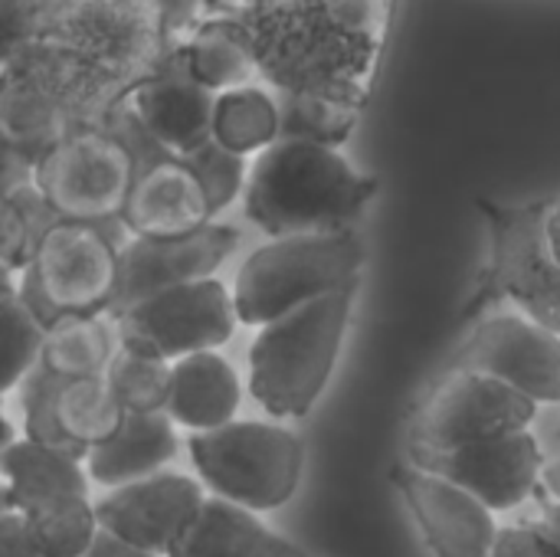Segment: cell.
<instances>
[{
    "label": "cell",
    "mask_w": 560,
    "mask_h": 557,
    "mask_svg": "<svg viewBox=\"0 0 560 557\" xmlns=\"http://www.w3.org/2000/svg\"><path fill=\"white\" fill-rule=\"evenodd\" d=\"M174 39L164 0H62L13 62L69 121H95Z\"/></svg>",
    "instance_id": "obj_1"
},
{
    "label": "cell",
    "mask_w": 560,
    "mask_h": 557,
    "mask_svg": "<svg viewBox=\"0 0 560 557\" xmlns=\"http://www.w3.org/2000/svg\"><path fill=\"white\" fill-rule=\"evenodd\" d=\"M400 0H272L236 13L276 92L364 108Z\"/></svg>",
    "instance_id": "obj_2"
},
{
    "label": "cell",
    "mask_w": 560,
    "mask_h": 557,
    "mask_svg": "<svg viewBox=\"0 0 560 557\" xmlns=\"http://www.w3.org/2000/svg\"><path fill=\"white\" fill-rule=\"evenodd\" d=\"M381 194V177L361 171L341 148L276 138L249 158L243 213L266 236L348 230Z\"/></svg>",
    "instance_id": "obj_3"
},
{
    "label": "cell",
    "mask_w": 560,
    "mask_h": 557,
    "mask_svg": "<svg viewBox=\"0 0 560 557\" xmlns=\"http://www.w3.org/2000/svg\"><path fill=\"white\" fill-rule=\"evenodd\" d=\"M358 289L361 279H351L256 328L246 387L272 420H302L322 401L341 358Z\"/></svg>",
    "instance_id": "obj_4"
},
{
    "label": "cell",
    "mask_w": 560,
    "mask_h": 557,
    "mask_svg": "<svg viewBox=\"0 0 560 557\" xmlns=\"http://www.w3.org/2000/svg\"><path fill=\"white\" fill-rule=\"evenodd\" d=\"M158 148L131 115L115 105L95 121L69 125L33 164L30 184L62 220H118L144 154Z\"/></svg>",
    "instance_id": "obj_5"
},
{
    "label": "cell",
    "mask_w": 560,
    "mask_h": 557,
    "mask_svg": "<svg viewBox=\"0 0 560 557\" xmlns=\"http://www.w3.org/2000/svg\"><path fill=\"white\" fill-rule=\"evenodd\" d=\"M476 207L489 230V259L479 269L459 318L476 322L495 305H512L560 335V263L548 236L551 197L525 204L479 197Z\"/></svg>",
    "instance_id": "obj_6"
},
{
    "label": "cell",
    "mask_w": 560,
    "mask_h": 557,
    "mask_svg": "<svg viewBox=\"0 0 560 557\" xmlns=\"http://www.w3.org/2000/svg\"><path fill=\"white\" fill-rule=\"evenodd\" d=\"M131 233L121 220L85 223L56 217L16 272V292L46 328L66 315L108 312L118 286V250Z\"/></svg>",
    "instance_id": "obj_7"
},
{
    "label": "cell",
    "mask_w": 560,
    "mask_h": 557,
    "mask_svg": "<svg viewBox=\"0 0 560 557\" xmlns=\"http://www.w3.org/2000/svg\"><path fill=\"white\" fill-rule=\"evenodd\" d=\"M361 269L364 243L354 227L269 236L236 269L230 289L236 322L246 328H259L308 299L361 279Z\"/></svg>",
    "instance_id": "obj_8"
},
{
    "label": "cell",
    "mask_w": 560,
    "mask_h": 557,
    "mask_svg": "<svg viewBox=\"0 0 560 557\" xmlns=\"http://www.w3.org/2000/svg\"><path fill=\"white\" fill-rule=\"evenodd\" d=\"M187 456L207 492L253 512H276L302 486L305 443L282 420H240L190 433Z\"/></svg>",
    "instance_id": "obj_9"
},
{
    "label": "cell",
    "mask_w": 560,
    "mask_h": 557,
    "mask_svg": "<svg viewBox=\"0 0 560 557\" xmlns=\"http://www.w3.org/2000/svg\"><path fill=\"white\" fill-rule=\"evenodd\" d=\"M538 404L499 378L469 368H446L436 387L410 417L407 446L453 450L479 440L532 430Z\"/></svg>",
    "instance_id": "obj_10"
},
{
    "label": "cell",
    "mask_w": 560,
    "mask_h": 557,
    "mask_svg": "<svg viewBox=\"0 0 560 557\" xmlns=\"http://www.w3.org/2000/svg\"><path fill=\"white\" fill-rule=\"evenodd\" d=\"M115 325L121 345L174 361L194 351L223 348L240 322L230 286L207 276L125 305L115 312Z\"/></svg>",
    "instance_id": "obj_11"
},
{
    "label": "cell",
    "mask_w": 560,
    "mask_h": 557,
    "mask_svg": "<svg viewBox=\"0 0 560 557\" xmlns=\"http://www.w3.org/2000/svg\"><path fill=\"white\" fill-rule=\"evenodd\" d=\"M450 368L499 378L538 407L560 404V335L518 309L479 315L453 351Z\"/></svg>",
    "instance_id": "obj_12"
},
{
    "label": "cell",
    "mask_w": 560,
    "mask_h": 557,
    "mask_svg": "<svg viewBox=\"0 0 560 557\" xmlns=\"http://www.w3.org/2000/svg\"><path fill=\"white\" fill-rule=\"evenodd\" d=\"M13 394L23 437L72 450L79 456L108 440L125 417L105 374L56 378L46 368L33 364Z\"/></svg>",
    "instance_id": "obj_13"
},
{
    "label": "cell",
    "mask_w": 560,
    "mask_h": 557,
    "mask_svg": "<svg viewBox=\"0 0 560 557\" xmlns=\"http://www.w3.org/2000/svg\"><path fill=\"white\" fill-rule=\"evenodd\" d=\"M407 460L472 492L495 515L518 512L535 502L545 473V450L532 430H518L495 440H479L453 450L407 446Z\"/></svg>",
    "instance_id": "obj_14"
},
{
    "label": "cell",
    "mask_w": 560,
    "mask_h": 557,
    "mask_svg": "<svg viewBox=\"0 0 560 557\" xmlns=\"http://www.w3.org/2000/svg\"><path fill=\"white\" fill-rule=\"evenodd\" d=\"M236 246L240 230L217 220L184 236H128L118 250V286L108 315L161 289L217 276Z\"/></svg>",
    "instance_id": "obj_15"
},
{
    "label": "cell",
    "mask_w": 560,
    "mask_h": 557,
    "mask_svg": "<svg viewBox=\"0 0 560 557\" xmlns=\"http://www.w3.org/2000/svg\"><path fill=\"white\" fill-rule=\"evenodd\" d=\"M203 496L207 489L197 476L174 473L167 466L154 476L102 489V496L95 499V515L102 532H108L121 545L148 555H164L194 519Z\"/></svg>",
    "instance_id": "obj_16"
},
{
    "label": "cell",
    "mask_w": 560,
    "mask_h": 557,
    "mask_svg": "<svg viewBox=\"0 0 560 557\" xmlns=\"http://www.w3.org/2000/svg\"><path fill=\"white\" fill-rule=\"evenodd\" d=\"M390 479L433 555L492 557L502 525L486 502L410 460L397 463Z\"/></svg>",
    "instance_id": "obj_17"
},
{
    "label": "cell",
    "mask_w": 560,
    "mask_h": 557,
    "mask_svg": "<svg viewBox=\"0 0 560 557\" xmlns=\"http://www.w3.org/2000/svg\"><path fill=\"white\" fill-rule=\"evenodd\" d=\"M213 102L217 92L190 76L174 39L161 62L141 82H135L118 105L161 151L187 154L210 138Z\"/></svg>",
    "instance_id": "obj_18"
},
{
    "label": "cell",
    "mask_w": 560,
    "mask_h": 557,
    "mask_svg": "<svg viewBox=\"0 0 560 557\" xmlns=\"http://www.w3.org/2000/svg\"><path fill=\"white\" fill-rule=\"evenodd\" d=\"M118 220L131 236H184L217 217L194 167L177 154L151 148Z\"/></svg>",
    "instance_id": "obj_19"
},
{
    "label": "cell",
    "mask_w": 560,
    "mask_h": 557,
    "mask_svg": "<svg viewBox=\"0 0 560 557\" xmlns=\"http://www.w3.org/2000/svg\"><path fill=\"white\" fill-rule=\"evenodd\" d=\"M164 557H308V552L269 529L259 512L207 492Z\"/></svg>",
    "instance_id": "obj_20"
},
{
    "label": "cell",
    "mask_w": 560,
    "mask_h": 557,
    "mask_svg": "<svg viewBox=\"0 0 560 557\" xmlns=\"http://www.w3.org/2000/svg\"><path fill=\"white\" fill-rule=\"evenodd\" d=\"M180 456V430L164 414H125L118 430L95 443L82 463L89 473V483L98 489H115L144 476H154L167 469Z\"/></svg>",
    "instance_id": "obj_21"
},
{
    "label": "cell",
    "mask_w": 560,
    "mask_h": 557,
    "mask_svg": "<svg viewBox=\"0 0 560 557\" xmlns=\"http://www.w3.org/2000/svg\"><path fill=\"white\" fill-rule=\"evenodd\" d=\"M243 407V381L220 348L194 351L171 361V391L164 414L177 430L203 433L230 423Z\"/></svg>",
    "instance_id": "obj_22"
},
{
    "label": "cell",
    "mask_w": 560,
    "mask_h": 557,
    "mask_svg": "<svg viewBox=\"0 0 560 557\" xmlns=\"http://www.w3.org/2000/svg\"><path fill=\"white\" fill-rule=\"evenodd\" d=\"M190 76L210 92L262 82L253 39L236 13H203L177 36Z\"/></svg>",
    "instance_id": "obj_23"
},
{
    "label": "cell",
    "mask_w": 560,
    "mask_h": 557,
    "mask_svg": "<svg viewBox=\"0 0 560 557\" xmlns=\"http://www.w3.org/2000/svg\"><path fill=\"white\" fill-rule=\"evenodd\" d=\"M0 483L7 502L16 512H26L39 502H49L66 492H89V473L79 453L16 433L0 453Z\"/></svg>",
    "instance_id": "obj_24"
},
{
    "label": "cell",
    "mask_w": 560,
    "mask_h": 557,
    "mask_svg": "<svg viewBox=\"0 0 560 557\" xmlns=\"http://www.w3.org/2000/svg\"><path fill=\"white\" fill-rule=\"evenodd\" d=\"M118 345L121 338L115 315H66L43 328L36 364L56 378H98L105 374Z\"/></svg>",
    "instance_id": "obj_25"
},
{
    "label": "cell",
    "mask_w": 560,
    "mask_h": 557,
    "mask_svg": "<svg viewBox=\"0 0 560 557\" xmlns=\"http://www.w3.org/2000/svg\"><path fill=\"white\" fill-rule=\"evenodd\" d=\"M210 138L240 154L253 158L279 138V105L276 92L266 82H246L226 92H217Z\"/></svg>",
    "instance_id": "obj_26"
},
{
    "label": "cell",
    "mask_w": 560,
    "mask_h": 557,
    "mask_svg": "<svg viewBox=\"0 0 560 557\" xmlns=\"http://www.w3.org/2000/svg\"><path fill=\"white\" fill-rule=\"evenodd\" d=\"M39 557H82L98 538L102 525L89 492H66L23 512Z\"/></svg>",
    "instance_id": "obj_27"
},
{
    "label": "cell",
    "mask_w": 560,
    "mask_h": 557,
    "mask_svg": "<svg viewBox=\"0 0 560 557\" xmlns=\"http://www.w3.org/2000/svg\"><path fill=\"white\" fill-rule=\"evenodd\" d=\"M43 345V325L23 305L16 276H0V401L16 391L26 371L36 364Z\"/></svg>",
    "instance_id": "obj_28"
},
{
    "label": "cell",
    "mask_w": 560,
    "mask_h": 557,
    "mask_svg": "<svg viewBox=\"0 0 560 557\" xmlns=\"http://www.w3.org/2000/svg\"><path fill=\"white\" fill-rule=\"evenodd\" d=\"M105 381L125 414H154L164 410L171 391V361L118 345L105 368Z\"/></svg>",
    "instance_id": "obj_29"
},
{
    "label": "cell",
    "mask_w": 560,
    "mask_h": 557,
    "mask_svg": "<svg viewBox=\"0 0 560 557\" xmlns=\"http://www.w3.org/2000/svg\"><path fill=\"white\" fill-rule=\"evenodd\" d=\"M276 105H279V138L315 141L331 148H341L354 135L361 118V108L315 98V95H295V92H276Z\"/></svg>",
    "instance_id": "obj_30"
},
{
    "label": "cell",
    "mask_w": 560,
    "mask_h": 557,
    "mask_svg": "<svg viewBox=\"0 0 560 557\" xmlns=\"http://www.w3.org/2000/svg\"><path fill=\"white\" fill-rule=\"evenodd\" d=\"M56 220V213L43 204V197L36 194L33 184H23L10 194H3V204H0V240H3V259H7V269L16 276L36 240L43 236V230Z\"/></svg>",
    "instance_id": "obj_31"
},
{
    "label": "cell",
    "mask_w": 560,
    "mask_h": 557,
    "mask_svg": "<svg viewBox=\"0 0 560 557\" xmlns=\"http://www.w3.org/2000/svg\"><path fill=\"white\" fill-rule=\"evenodd\" d=\"M177 158H184L194 167V174L200 177V184L207 187L213 217H220L226 207H233L236 197L243 194L246 171H249V158H240V154L220 148L213 138H207L203 144H197L194 151L177 154Z\"/></svg>",
    "instance_id": "obj_32"
},
{
    "label": "cell",
    "mask_w": 560,
    "mask_h": 557,
    "mask_svg": "<svg viewBox=\"0 0 560 557\" xmlns=\"http://www.w3.org/2000/svg\"><path fill=\"white\" fill-rule=\"evenodd\" d=\"M59 3L62 0H0V69L30 46Z\"/></svg>",
    "instance_id": "obj_33"
},
{
    "label": "cell",
    "mask_w": 560,
    "mask_h": 557,
    "mask_svg": "<svg viewBox=\"0 0 560 557\" xmlns=\"http://www.w3.org/2000/svg\"><path fill=\"white\" fill-rule=\"evenodd\" d=\"M492 557H560V548L538 519H522L499 529Z\"/></svg>",
    "instance_id": "obj_34"
},
{
    "label": "cell",
    "mask_w": 560,
    "mask_h": 557,
    "mask_svg": "<svg viewBox=\"0 0 560 557\" xmlns=\"http://www.w3.org/2000/svg\"><path fill=\"white\" fill-rule=\"evenodd\" d=\"M0 557H39L30 538L26 519L16 509H7L0 515Z\"/></svg>",
    "instance_id": "obj_35"
},
{
    "label": "cell",
    "mask_w": 560,
    "mask_h": 557,
    "mask_svg": "<svg viewBox=\"0 0 560 557\" xmlns=\"http://www.w3.org/2000/svg\"><path fill=\"white\" fill-rule=\"evenodd\" d=\"M30 174H33V167L26 161H20L10 151H0V197L23 187V184H30Z\"/></svg>",
    "instance_id": "obj_36"
},
{
    "label": "cell",
    "mask_w": 560,
    "mask_h": 557,
    "mask_svg": "<svg viewBox=\"0 0 560 557\" xmlns=\"http://www.w3.org/2000/svg\"><path fill=\"white\" fill-rule=\"evenodd\" d=\"M82 557H164V555H148V552H135L128 545H121L118 538H112L108 532H98V538L92 542V548Z\"/></svg>",
    "instance_id": "obj_37"
},
{
    "label": "cell",
    "mask_w": 560,
    "mask_h": 557,
    "mask_svg": "<svg viewBox=\"0 0 560 557\" xmlns=\"http://www.w3.org/2000/svg\"><path fill=\"white\" fill-rule=\"evenodd\" d=\"M194 3H197V13L203 16V13H246L272 0H194Z\"/></svg>",
    "instance_id": "obj_38"
},
{
    "label": "cell",
    "mask_w": 560,
    "mask_h": 557,
    "mask_svg": "<svg viewBox=\"0 0 560 557\" xmlns=\"http://www.w3.org/2000/svg\"><path fill=\"white\" fill-rule=\"evenodd\" d=\"M535 502H538V522L555 535V542H558L560 548V502H555L551 496H545L541 489H538V496H535Z\"/></svg>",
    "instance_id": "obj_39"
},
{
    "label": "cell",
    "mask_w": 560,
    "mask_h": 557,
    "mask_svg": "<svg viewBox=\"0 0 560 557\" xmlns=\"http://www.w3.org/2000/svg\"><path fill=\"white\" fill-rule=\"evenodd\" d=\"M167 3V13H171V26H174V36H180L200 13H197V3L194 0H164Z\"/></svg>",
    "instance_id": "obj_40"
},
{
    "label": "cell",
    "mask_w": 560,
    "mask_h": 557,
    "mask_svg": "<svg viewBox=\"0 0 560 557\" xmlns=\"http://www.w3.org/2000/svg\"><path fill=\"white\" fill-rule=\"evenodd\" d=\"M541 492L551 496L555 502H560V460L545 463V473H541Z\"/></svg>",
    "instance_id": "obj_41"
},
{
    "label": "cell",
    "mask_w": 560,
    "mask_h": 557,
    "mask_svg": "<svg viewBox=\"0 0 560 557\" xmlns=\"http://www.w3.org/2000/svg\"><path fill=\"white\" fill-rule=\"evenodd\" d=\"M548 236H551V250L560 263V194L551 197V207H548Z\"/></svg>",
    "instance_id": "obj_42"
},
{
    "label": "cell",
    "mask_w": 560,
    "mask_h": 557,
    "mask_svg": "<svg viewBox=\"0 0 560 557\" xmlns=\"http://www.w3.org/2000/svg\"><path fill=\"white\" fill-rule=\"evenodd\" d=\"M16 433H20V430H16V423L7 417V410H3V401H0V453L7 450V443H10Z\"/></svg>",
    "instance_id": "obj_43"
},
{
    "label": "cell",
    "mask_w": 560,
    "mask_h": 557,
    "mask_svg": "<svg viewBox=\"0 0 560 557\" xmlns=\"http://www.w3.org/2000/svg\"><path fill=\"white\" fill-rule=\"evenodd\" d=\"M0 204H3V197H0ZM0 276H13V272L7 269V259H3V240H0Z\"/></svg>",
    "instance_id": "obj_44"
},
{
    "label": "cell",
    "mask_w": 560,
    "mask_h": 557,
    "mask_svg": "<svg viewBox=\"0 0 560 557\" xmlns=\"http://www.w3.org/2000/svg\"><path fill=\"white\" fill-rule=\"evenodd\" d=\"M10 509V502H7V489H3V483H0V515Z\"/></svg>",
    "instance_id": "obj_45"
}]
</instances>
